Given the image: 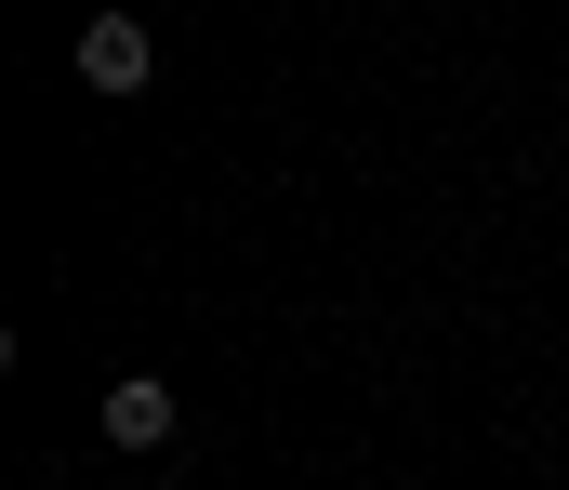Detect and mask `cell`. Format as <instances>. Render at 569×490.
<instances>
[{
  "label": "cell",
  "instance_id": "6da1fadb",
  "mask_svg": "<svg viewBox=\"0 0 569 490\" xmlns=\"http://www.w3.org/2000/svg\"><path fill=\"white\" fill-rule=\"evenodd\" d=\"M107 438H120V451H172V438H186V411H172L159 371H120V384H107Z\"/></svg>",
  "mask_w": 569,
  "mask_h": 490
},
{
  "label": "cell",
  "instance_id": "7a4b0ae2",
  "mask_svg": "<svg viewBox=\"0 0 569 490\" xmlns=\"http://www.w3.org/2000/svg\"><path fill=\"white\" fill-rule=\"evenodd\" d=\"M146 67H159V53H146L133 13H93V27H80V80H93V93H146Z\"/></svg>",
  "mask_w": 569,
  "mask_h": 490
},
{
  "label": "cell",
  "instance_id": "3957f363",
  "mask_svg": "<svg viewBox=\"0 0 569 490\" xmlns=\"http://www.w3.org/2000/svg\"><path fill=\"white\" fill-rule=\"evenodd\" d=\"M133 490H172V478H133Z\"/></svg>",
  "mask_w": 569,
  "mask_h": 490
}]
</instances>
